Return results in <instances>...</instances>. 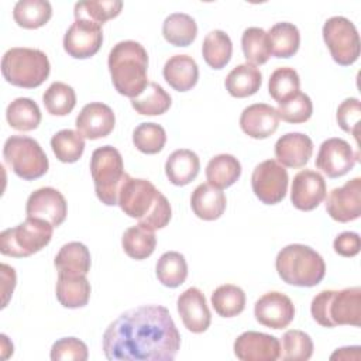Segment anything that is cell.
I'll use <instances>...</instances> for the list:
<instances>
[{"mask_svg": "<svg viewBox=\"0 0 361 361\" xmlns=\"http://www.w3.org/2000/svg\"><path fill=\"white\" fill-rule=\"evenodd\" d=\"M68 213V204L63 195L51 186L39 188L32 192L25 204L27 217L42 219L51 223L54 227L61 226Z\"/></svg>", "mask_w": 361, "mask_h": 361, "instance_id": "14", "label": "cell"}, {"mask_svg": "<svg viewBox=\"0 0 361 361\" xmlns=\"http://www.w3.org/2000/svg\"><path fill=\"white\" fill-rule=\"evenodd\" d=\"M0 269H1V279H3V285H1L3 305H1V307H6L8 298L13 293L14 286H16V282H13V281H16V272H14V268H11L7 264H1Z\"/></svg>", "mask_w": 361, "mask_h": 361, "instance_id": "50", "label": "cell"}, {"mask_svg": "<svg viewBox=\"0 0 361 361\" xmlns=\"http://www.w3.org/2000/svg\"><path fill=\"white\" fill-rule=\"evenodd\" d=\"M300 87V79L298 72L293 68L282 66L275 69L268 82V92L271 97L279 103L286 102L293 97Z\"/></svg>", "mask_w": 361, "mask_h": 361, "instance_id": "42", "label": "cell"}, {"mask_svg": "<svg viewBox=\"0 0 361 361\" xmlns=\"http://www.w3.org/2000/svg\"><path fill=\"white\" fill-rule=\"evenodd\" d=\"M123 8L120 0H85L78 1L73 7L75 18H85L97 25L117 17Z\"/></svg>", "mask_w": 361, "mask_h": 361, "instance_id": "38", "label": "cell"}, {"mask_svg": "<svg viewBox=\"0 0 361 361\" xmlns=\"http://www.w3.org/2000/svg\"><path fill=\"white\" fill-rule=\"evenodd\" d=\"M103 42L102 25L85 18H75V23L63 35L65 52L76 59H86L97 54Z\"/></svg>", "mask_w": 361, "mask_h": 361, "instance_id": "12", "label": "cell"}, {"mask_svg": "<svg viewBox=\"0 0 361 361\" xmlns=\"http://www.w3.org/2000/svg\"><path fill=\"white\" fill-rule=\"evenodd\" d=\"M172 104L171 96L155 82H149L144 92L131 99L133 109L142 116H159L164 114Z\"/></svg>", "mask_w": 361, "mask_h": 361, "instance_id": "39", "label": "cell"}, {"mask_svg": "<svg viewBox=\"0 0 361 361\" xmlns=\"http://www.w3.org/2000/svg\"><path fill=\"white\" fill-rule=\"evenodd\" d=\"M114 89L130 99L140 96L148 86V54L145 48L133 39L117 42L107 59Z\"/></svg>", "mask_w": 361, "mask_h": 361, "instance_id": "3", "label": "cell"}, {"mask_svg": "<svg viewBox=\"0 0 361 361\" xmlns=\"http://www.w3.org/2000/svg\"><path fill=\"white\" fill-rule=\"evenodd\" d=\"M360 347H343L337 348L331 355L330 360H360Z\"/></svg>", "mask_w": 361, "mask_h": 361, "instance_id": "51", "label": "cell"}, {"mask_svg": "<svg viewBox=\"0 0 361 361\" xmlns=\"http://www.w3.org/2000/svg\"><path fill=\"white\" fill-rule=\"evenodd\" d=\"M51 65L45 52L37 48L14 47L1 59V73L13 86L34 89L49 76Z\"/></svg>", "mask_w": 361, "mask_h": 361, "instance_id": "6", "label": "cell"}, {"mask_svg": "<svg viewBox=\"0 0 361 361\" xmlns=\"http://www.w3.org/2000/svg\"><path fill=\"white\" fill-rule=\"evenodd\" d=\"M121 245L124 252L133 259L148 258L157 245V238L152 230L137 224L127 228L121 237Z\"/></svg>", "mask_w": 361, "mask_h": 361, "instance_id": "35", "label": "cell"}, {"mask_svg": "<svg viewBox=\"0 0 361 361\" xmlns=\"http://www.w3.org/2000/svg\"><path fill=\"white\" fill-rule=\"evenodd\" d=\"M323 39L334 62L341 66L354 63L360 56V35L355 25L343 16L330 17L322 30Z\"/></svg>", "mask_w": 361, "mask_h": 361, "instance_id": "10", "label": "cell"}, {"mask_svg": "<svg viewBox=\"0 0 361 361\" xmlns=\"http://www.w3.org/2000/svg\"><path fill=\"white\" fill-rule=\"evenodd\" d=\"M6 118L14 130L31 131L41 123V110L32 99L17 97L7 106Z\"/></svg>", "mask_w": 361, "mask_h": 361, "instance_id": "32", "label": "cell"}, {"mask_svg": "<svg viewBox=\"0 0 361 361\" xmlns=\"http://www.w3.org/2000/svg\"><path fill=\"white\" fill-rule=\"evenodd\" d=\"M162 35L171 45L188 47L197 35L196 21L189 14L172 13L162 24Z\"/></svg>", "mask_w": 361, "mask_h": 361, "instance_id": "31", "label": "cell"}, {"mask_svg": "<svg viewBox=\"0 0 361 361\" xmlns=\"http://www.w3.org/2000/svg\"><path fill=\"white\" fill-rule=\"evenodd\" d=\"M90 175L99 200L106 206L117 204L120 189L130 176L124 171L123 157L118 149L111 145L96 148L90 158Z\"/></svg>", "mask_w": 361, "mask_h": 361, "instance_id": "7", "label": "cell"}, {"mask_svg": "<svg viewBox=\"0 0 361 361\" xmlns=\"http://www.w3.org/2000/svg\"><path fill=\"white\" fill-rule=\"evenodd\" d=\"M51 16L52 7L47 0H18L13 8L14 21L25 30H35L45 25Z\"/></svg>", "mask_w": 361, "mask_h": 361, "instance_id": "30", "label": "cell"}, {"mask_svg": "<svg viewBox=\"0 0 361 361\" xmlns=\"http://www.w3.org/2000/svg\"><path fill=\"white\" fill-rule=\"evenodd\" d=\"M89 357L87 345L76 337H63L56 340L51 347V360H75L86 361Z\"/></svg>", "mask_w": 361, "mask_h": 361, "instance_id": "48", "label": "cell"}, {"mask_svg": "<svg viewBox=\"0 0 361 361\" xmlns=\"http://www.w3.org/2000/svg\"><path fill=\"white\" fill-rule=\"evenodd\" d=\"M313 154V141L302 133H286L275 144L276 162L288 168L305 166Z\"/></svg>", "mask_w": 361, "mask_h": 361, "instance_id": "22", "label": "cell"}, {"mask_svg": "<svg viewBox=\"0 0 361 361\" xmlns=\"http://www.w3.org/2000/svg\"><path fill=\"white\" fill-rule=\"evenodd\" d=\"M231 54H233V42L224 31L213 30L204 37L203 45H202V55L210 68L213 69L224 68L230 62Z\"/></svg>", "mask_w": 361, "mask_h": 361, "instance_id": "34", "label": "cell"}, {"mask_svg": "<svg viewBox=\"0 0 361 361\" xmlns=\"http://www.w3.org/2000/svg\"><path fill=\"white\" fill-rule=\"evenodd\" d=\"M164 79L166 83L178 90H190L199 79V68L196 61L189 55H173L164 65Z\"/></svg>", "mask_w": 361, "mask_h": 361, "instance_id": "24", "label": "cell"}, {"mask_svg": "<svg viewBox=\"0 0 361 361\" xmlns=\"http://www.w3.org/2000/svg\"><path fill=\"white\" fill-rule=\"evenodd\" d=\"M234 354L241 361H275L281 357V343L275 336L250 330L235 338Z\"/></svg>", "mask_w": 361, "mask_h": 361, "instance_id": "17", "label": "cell"}, {"mask_svg": "<svg viewBox=\"0 0 361 361\" xmlns=\"http://www.w3.org/2000/svg\"><path fill=\"white\" fill-rule=\"evenodd\" d=\"M324 197L326 182L319 172L313 169H303L295 175L292 180L290 200L296 209L310 212L316 209Z\"/></svg>", "mask_w": 361, "mask_h": 361, "instance_id": "18", "label": "cell"}, {"mask_svg": "<svg viewBox=\"0 0 361 361\" xmlns=\"http://www.w3.org/2000/svg\"><path fill=\"white\" fill-rule=\"evenodd\" d=\"M244 56L251 65H262L271 56V45L267 31L259 27H250L241 35Z\"/></svg>", "mask_w": 361, "mask_h": 361, "instance_id": "41", "label": "cell"}, {"mask_svg": "<svg viewBox=\"0 0 361 361\" xmlns=\"http://www.w3.org/2000/svg\"><path fill=\"white\" fill-rule=\"evenodd\" d=\"M257 322L269 329H285L295 317V306L289 296L281 292H268L262 295L254 306Z\"/></svg>", "mask_w": 361, "mask_h": 361, "instance_id": "16", "label": "cell"}, {"mask_svg": "<svg viewBox=\"0 0 361 361\" xmlns=\"http://www.w3.org/2000/svg\"><path fill=\"white\" fill-rule=\"evenodd\" d=\"M333 248L341 257H355L361 248V238L354 231H344L334 238Z\"/></svg>", "mask_w": 361, "mask_h": 361, "instance_id": "49", "label": "cell"}, {"mask_svg": "<svg viewBox=\"0 0 361 361\" xmlns=\"http://www.w3.org/2000/svg\"><path fill=\"white\" fill-rule=\"evenodd\" d=\"M133 142L144 154H158L166 142V133L157 123H141L133 131Z\"/></svg>", "mask_w": 361, "mask_h": 361, "instance_id": "45", "label": "cell"}, {"mask_svg": "<svg viewBox=\"0 0 361 361\" xmlns=\"http://www.w3.org/2000/svg\"><path fill=\"white\" fill-rule=\"evenodd\" d=\"M102 345L111 361H172L180 347V334L165 306L144 305L110 323Z\"/></svg>", "mask_w": 361, "mask_h": 361, "instance_id": "1", "label": "cell"}, {"mask_svg": "<svg viewBox=\"0 0 361 361\" xmlns=\"http://www.w3.org/2000/svg\"><path fill=\"white\" fill-rule=\"evenodd\" d=\"M358 157V152H354L345 140L333 137L322 142L316 166L329 178H340L354 168Z\"/></svg>", "mask_w": 361, "mask_h": 361, "instance_id": "13", "label": "cell"}, {"mask_svg": "<svg viewBox=\"0 0 361 361\" xmlns=\"http://www.w3.org/2000/svg\"><path fill=\"white\" fill-rule=\"evenodd\" d=\"M3 158L10 169L21 179L34 180L44 176L48 171V157L31 137L11 135L3 147Z\"/></svg>", "mask_w": 361, "mask_h": 361, "instance_id": "9", "label": "cell"}, {"mask_svg": "<svg viewBox=\"0 0 361 361\" xmlns=\"http://www.w3.org/2000/svg\"><path fill=\"white\" fill-rule=\"evenodd\" d=\"M54 265L58 272L87 275L90 271V252L87 247L79 241H72L61 247Z\"/></svg>", "mask_w": 361, "mask_h": 361, "instance_id": "29", "label": "cell"}, {"mask_svg": "<svg viewBox=\"0 0 361 361\" xmlns=\"http://www.w3.org/2000/svg\"><path fill=\"white\" fill-rule=\"evenodd\" d=\"M313 354V341L302 330H288L282 336L281 357L285 361H306Z\"/></svg>", "mask_w": 361, "mask_h": 361, "instance_id": "44", "label": "cell"}, {"mask_svg": "<svg viewBox=\"0 0 361 361\" xmlns=\"http://www.w3.org/2000/svg\"><path fill=\"white\" fill-rule=\"evenodd\" d=\"M56 299L68 309H78L87 305L90 298V283L86 275L58 272Z\"/></svg>", "mask_w": 361, "mask_h": 361, "instance_id": "23", "label": "cell"}, {"mask_svg": "<svg viewBox=\"0 0 361 361\" xmlns=\"http://www.w3.org/2000/svg\"><path fill=\"white\" fill-rule=\"evenodd\" d=\"M117 204L124 214L152 231L164 228L172 216L168 199L148 179L128 176L120 189Z\"/></svg>", "mask_w": 361, "mask_h": 361, "instance_id": "2", "label": "cell"}, {"mask_svg": "<svg viewBox=\"0 0 361 361\" xmlns=\"http://www.w3.org/2000/svg\"><path fill=\"white\" fill-rule=\"evenodd\" d=\"M200 161L196 152L190 149L173 151L165 162V173L171 183L185 186L190 183L199 173Z\"/></svg>", "mask_w": 361, "mask_h": 361, "instance_id": "26", "label": "cell"}, {"mask_svg": "<svg viewBox=\"0 0 361 361\" xmlns=\"http://www.w3.org/2000/svg\"><path fill=\"white\" fill-rule=\"evenodd\" d=\"M278 116L286 123L300 124L307 121L313 113V104L306 93L298 92L293 97L278 104Z\"/></svg>", "mask_w": 361, "mask_h": 361, "instance_id": "46", "label": "cell"}, {"mask_svg": "<svg viewBox=\"0 0 361 361\" xmlns=\"http://www.w3.org/2000/svg\"><path fill=\"white\" fill-rule=\"evenodd\" d=\"M116 124L113 110L100 102L87 103L76 117L78 131L87 140H99L107 137Z\"/></svg>", "mask_w": 361, "mask_h": 361, "instance_id": "19", "label": "cell"}, {"mask_svg": "<svg viewBox=\"0 0 361 361\" xmlns=\"http://www.w3.org/2000/svg\"><path fill=\"white\" fill-rule=\"evenodd\" d=\"M271 52L276 58H290L293 56L300 45V34L295 24L292 23H276L267 32Z\"/></svg>", "mask_w": 361, "mask_h": 361, "instance_id": "33", "label": "cell"}, {"mask_svg": "<svg viewBox=\"0 0 361 361\" xmlns=\"http://www.w3.org/2000/svg\"><path fill=\"white\" fill-rule=\"evenodd\" d=\"M226 195L210 183H200L190 196L193 213L206 221L217 220L226 210Z\"/></svg>", "mask_w": 361, "mask_h": 361, "instance_id": "25", "label": "cell"}, {"mask_svg": "<svg viewBox=\"0 0 361 361\" xmlns=\"http://www.w3.org/2000/svg\"><path fill=\"white\" fill-rule=\"evenodd\" d=\"M158 281L166 288L180 286L188 276V264L185 257L178 251L164 252L155 267Z\"/></svg>", "mask_w": 361, "mask_h": 361, "instance_id": "36", "label": "cell"}, {"mask_svg": "<svg viewBox=\"0 0 361 361\" xmlns=\"http://www.w3.org/2000/svg\"><path fill=\"white\" fill-rule=\"evenodd\" d=\"M326 210L333 220L340 223L358 219L361 216V178L334 188L326 199Z\"/></svg>", "mask_w": 361, "mask_h": 361, "instance_id": "15", "label": "cell"}, {"mask_svg": "<svg viewBox=\"0 0 361 361\" xmlns=\"http://www.w3.org/2000/svg\"><path fill=\"white\" fill-rule=\"evenodd\" d=\"M51 148L55 157L65 164L76 162L85 151V137L75 130H61L51 138Z\"/></svg>", "mask_w": 361, "mask_h": 361, "instance_id": "40", "label": "cell"}, {"mask_svg": "<svg viewBox=\"0 0 361 361\" xmlns=\"http://www.w3.org/2000/svg\"><path fill=\"white\" fill-rule=\"evenodd\" d=\"M54 226L42 219L27 217L16 227L6 228L0 234V252L7 257L25 258L45 245L52 238Z\"/></svg>", "mask_w": 361, "mask_h": 361, "instance_id": "8", "label": "cell"}, {"mask_svg": "<svg viewBox=\"0 0 361 361\" xmlns=\"http://www.w3.org/2000/svg\"><path fill=\"white\" fill-rule=\"evenodd\" d=\"M337 123L340 128L348 134H351L358 142V128L361 118V103L357 97H348L337 109L336 113Z\"/></svg>", "mask_w": 361, "mask_h": 361, "instance_id": "47", "label": "cell"}, {"mask_svg": "<svg viewBox=\"0 0 361 361\" xmlns=\"http://www.w3.org/2000/svg\"><path fill=\"white\" fill-rule=\"evenodd\" d=\"M42 102L49 114L66 116L76 104V93L69 85L63 82H54L44 92Z\"/></svg>", "mask_w": 361, "mask_h": 361, "instance_id": "43", "label": "cell"}, {"mask_svg": "<svg viewBox=\"0 0 361 361\" xmlns=\"http://www.w3.org/2000/svg\"><path fill=\"white\" fill-rule=\"evenodd\" d=\"M212 306L214 312L221 317H234L240 314L245 307L244 290L231 283L220 285L212 293Z\"/></svg>", "mask_w": 361, "mask_h": 361, "instance_id": "37", "label": "cell"}, {"mask_svg": "<svg viewBox=\"0 0 361 361\" xmlns=\"http://www.w3.org/2000/svg\"><path fill=\"white\" fill-rule=\"evenodd\" d=\"M279 126V116L275 107L267 103H255L245 107L240 116L241 130L251 138L264 140L272 135Z\"/></svg>", "mask_w": 361, "mask_h": 361, "instance_id": "21", "label": "cell"}, {"mask_svg": "<svg viewBox=\"0 0 361 361\" xmlns=\"http://www.w3.org/2000/svg\"><path fill=\"white\" fill-rule=\"evenodd\" d=\"M261 83H262V75L259 69L255 65H251L248 62L233 68L224 80L226 90L233 97H238V99L255 94L259 90Z\"/></svg>", "mask_w": 361, "mask_h": 361, "instance_id": "27", "label": "cell"}, {"mask_svg": "<svg viewBox=\"0 0 361 361\" xmlns=\"http://www.w3.org/2000/svg\"><path fill=\"white\" fill-rule=\"evenodd\" d=\"M241 175L240 161L230 154H219L213 157L206 166L207 183L217 189L234 185Z\"/></svg>", "mask_w": 361, "mask_h": 361, "instance_id": "28", "label": "cell"}, {"mask_svg": "<svg viewBox=\"0 0 361 361\" xmlns=\"http://www.w3.org/2000/svg\"><path fill=\"white\" fill-rule=\"evenodd\" d=\"M310 313L323 327L361 324V288L322 290L312 299Z\"/></svg>", "mask_w": 361, "mask_h": 361, "instance_id": "4", "label": "cell"}, {"mask_svg": "<svg viewBox=\"0 0 361 361\" xmlns=\"http://www.w3.org/2000/svg\"><path fill=\"white\" fill-rule=\"evenodd\" d=\"M275 268L283 282L300 288L316 286L326 274L322 255L305 244L283 247L276 255Z\"/></svg>", "mask_w": 361, "mask_h": 361, "instance_id": "5", "label": "cell"}, {"mask_svg": "<svg viewBox=\"0 0 361 361\" xmlns=\"http://www.w3.org/2000/svg\"><path fill=\"white\" fill-rule=\"evenodd\" d=\"M288 182L286 169L275 159L258 164L251 175L252 192L265 204L279 203L286 195Z\"/></svg>", "mask_w": 361, "mask_h": 361, "instance_id": "11", "label": "cell"}, {"mask_svg": "<svg viewBox=\"0 0 361 361\" xmlns=\"http://www.w3.org/2000/svg\"><path fill=\"white\" fill-rule=\"evenodd\" d=\"M183 326L192 333H203L209 329L212 316L203 292L195 286L182 292L176 302Z\"/></svg>", "mask_w": 361, "mask_h": 361, "instance_id": "20", "label": "cell"}]
</instances>
